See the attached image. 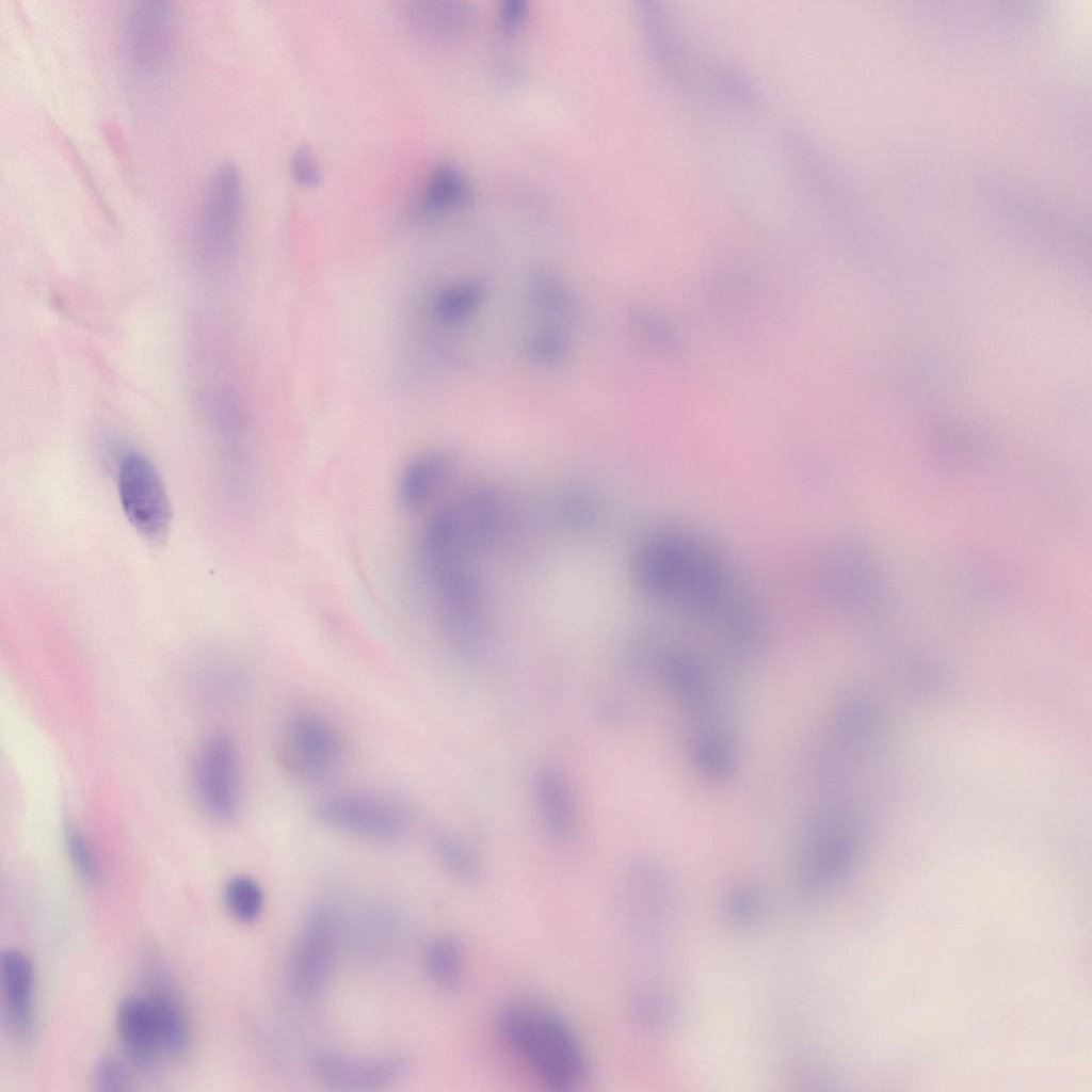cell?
<instances>
[{
	"label": "cell",
	"mask_w": 1092,
	"mask_h": 1092,
	"mask_svg": "<svg viewBox=\"0 0 1092 1092\" xmlns=\"http://www.w3.org/2000/svg\"><path fill=\"white\" fill-rule=\"evenodd\" d=\"M496 1029L503 1045L547 1089L572 1091L587 1080L588 1058L577 1034L545 1005L511 1002L498 1014Z\"/></svg>",
	"instance_id": "6da1fadb"
},
{
	"label": "cell",
	"mask_w": 1092,
	"mask_h": 1092,
	"mask_svg": "<svg viewBox=\"0 0 1092 1092\" xmlns=\"http://www.w3.org/2000/svg\"><path fill=\"white\" fill-rule=\"evenodd\" d=\"M704 553L672 535L644 542L636 552L633 578L646 595L713 607L722 595L719 571Z\"/></svg>",
	"instance_id": "7a4b0ae2"
},
{
	"label": "cell",
	"mask_w": 1092,
	"mask_h": 1092,
	"mask_svg": "<svg viewBox=\"0 0 1092 1092\" xmlns=\"http://www.w3.org/2000/svg\"><path fill=\"white\" fill-rule=\"evenodd\" d=\"M508 508L496 491L481 487L444 502L425 520L416 551L471 560L507 529Z\"/></svg>",
	"instance_id": "3957f363"
},
{
	"label": "cell",
	"mask_w": 1092,
	"mask_h": 1092,
	"mask_svg": "<svg viewBox=\"0 0 1092 1092\" xmlns=\"http://www.w3.org/2000/svg\"><path fill=\"white\" fill-rule=\"evenodd\" d=\"M116 1026L128 1055L146 1071L156 1070L162 1060L181 1056L189 1045L183 1010L163 989L123 999Z\"/></svg>",
	"instance_id": "277c9868"
},
{
	"label": "cell",
	"mask_w": 1092,
	"mask_h": 1092,
	"mask_svg": "<svg viewBox=\"0 0 1092 1092\" xmlns=\"http://www.w3.org/2000/svg\"><path fill=\"white\" fill-rule=\"evenodd\" d=\"M314 817L321 825L359 839L388 844L405 835L408 815L398 801L369 790H341L320 799Z\"/></svg>",
	"instance_id": "5b68a950"
},
{
	"label": "cell",
	"mask_w": 1092,
	"mask_h": 1092,
	"mask_svg": "<svg viewBox=\"0 0 1092 1092\" xmlns=\"http://www.w3.org/2000/svg\"><path fill=\"white\" fill-rule=\"evenodd\" d=\"M277 748L285 770L309 783L331 778L344 756L339 730L324 716L311 710L298 711L286 721Z\"/></svg>",
	"instance_id": "8992f818"
},
{
	"label": "cell",
	"mask_w": 1092,
	"mask_h": 1092,
	"mask_svg": "<svg viewBox=\"0 0 1092 1092\" xmlns=\"http://www.w3.org/2000/svg\"><path fill=\"white\" fill-rule=\"evenodd\" d=\"M800 872L808 887H825L850 867L857 846L856 825L846 809L820 805L806 822Z\"/></svg>",
	"instance_id": "52a82bcc"
},
{
	"label": "cell",
	"mask_w": 1092,
	"mask_h": 1092,
	"mask_svg": "<svg viewBox=\"0 0 1092 1092\" xmlns=\"http://www.w3.org/2000/svg\"><path fill=\"white\" fill-rule=\"evenodd\" d=\"M177 39V11L173 2H130L122 23V51L128 67L138 75L151 76L170 63Z\"/></svg>",
	"instance_id": "ba28073f"
},
{
	"label": "cell",
	"mask_w": 1092,
	"mask_h": 1092,
	"mask_svg": "<svg viewBox=\"0 0 1092 1092\" xmlns=\"http://www.w3.org/2000/svg\"><path fill=\"white\" fill-rule=\"evenodd\" d=\"M340 928L335 912L325 904L307 914L292 951L288 980L299 998L309 999L326 985L333 973Z\"/></svg>",
	"instance_id": "9c48e42d"
},
{
	"label": "cell",
	"mask_w": 1092,
	"mask_h": 1092,
	"mask_svg": "<svg viewBox=\"0 0 1092 1092\" xmlns=\"http://www.w3.org/2000/svg\"><path fill=\"white\" fill-rule=\"evenodd\" d=\"M118 496L124 513L145 539L161 543L168 534L172 509L154 464L140 453L124 456L118 470Z\"/></svg>",
	"instance_id": "30bf717a"
},
{
	"label": "cell",
	"mask_w": 1092,
	"mask_h": 1092,
	"mask_svg": "<svg viewBox=\"0 0 1092 1092\" xmlns=\"http://www.w3.org/2000/svg\"><path fill=\"white\" fill-rule=\"evenodd\" d=\"M199 200L196 224L199 244L209 253H228L236 242L243 208V181L238 166L231 162L216 166Z\"/></svg>",
	"instance_id": "8fae6325"
},
{
	"label": "cell",
	"mask_w": 1092,
	"mask_h": 1092,
	"mask_svg": "<svg viewBox=\"0 0 1092 1092\" xmlns=\"http://www.w3.org/2000/svg\"><path fill=\"white\" fill-rule=\"evenodd\" d=\"M195 786L211 817L229 821L237 815L241 799L239 756L227 734H212L203 742L196 757Z\"/></svg>",
	"instance_id": "7c38bea8"
},
{
	"label": "cell",
	"mask_w": 1092,
	"mask_h": 1092,
	"mask_svg": "<svg viewBox=\"0 0 1092 1092\" xmlns=\"http://www.w3.org/2000/svg\"><path fill=\"white\" fill-rule=\"evenodd\" d=\"M407 1060L400 1055L355 1058L335 1053H319L309 1058L307 1070L320 1086L335 1091H376L399 1081L407 1072Z\"/></svg>",
	"instance_id": "4fadbf2b"
},
{
	"label": "cell",
	"mask_w": 1092,
	"mask_h": 1092,
	"mask_svg": "<svg viewBox=\"0 0 1092 1092\" xmlns=\"http://www.w3.org/2000/svg\"><path fill=\"white\" fill-rule=\"evenodd\" d=\"M455 469L454 455L444 449H431L412 456L397 476L399 504L406 511L423 509L444 492Z\"/></svg>",
	"instance_id": "5bb4252c"
},
{
	"label": "cell",
	"mask_w": 1092,
	"mask_h": 1092,
	"mask_svg": "<svg viewBox=\"0 0 1092 1092\" xmlns=\"http://www.w3.org/2000/svg\"><path fill=\"white\" fill-rule=\"evenodd\" d=\"M665 685L676 702L696 721L710 720L717 691L713 680L696 658L677 654L670 656L663 664Z\"/></svg>",
	"instance_id": "9a60e30c"
},
{
	"label": "cell",
	"mask_w": 1092,
	"mask_h": 1092,
	"mask_svg": "<svg viewBox=\"0 0 1092 1092\" xmlns=\"http://www.w3.org/2000/svg\"><path fill=\"white\" fill-rule=\"evenodd\" d=\"M533 792L547 831L557 839H569L576 832L577 813L563 775L552 767L540 768L534 773Z\"/></svg>",
	"instance_id": "2e32d148"
},
{
	"label": "cell",
	"mask_w": 1092,
	"mask_h": 1092,
	"mask_svg": "<svg viewBox=\"0 0 1092 1092\" xmlns=\"http://www.w3.org/2000/svg\"><path fill=\"white\" fill-rule=\"evenodd\" d=\"M0 973L6 1017L16 1032L25 1034L32 1024V964L21 951L6 949L1 953Z\"/></svg>",
	"instance_id": "e0dca14e"
},
{
	"label": "cell",
	"mask_w": 1092,
	"mask_h": 1092,
	"mask_svg": "<svg viewBox=\"0 0 1092 1092\" xmlns=\"http://www.w3.org/2000/svg\"><path fill=\"white\" fill-rule=\"evenodd\" d=\"M690 754L697 772L708 781L722 783L735 772L733 737L717 720L697 723L690 738Z\"/></svg>",
	"instance_id": "ac0fdd59"
},
{
	"label": "cell",
	"mask_w": 1092,
	"mask_h": 1092,
	"mask_svg": "<svg viewBox=\"0 0 1092 1092\" xmlns=\"http://www.w3.org/2000/svg\"><path fill=\"white\" fill-rule=\"evenodd\" d=\"M468 194L462 174L451 165L438 164L424 177L414 196V212L427 218L437 216L459 207Z\"/></svg>",
	"instance_id": "d6986e66"
},
{
	"label": "cell",
	"mask_w": 1092,
	"mask_h": 1092,
	"mask_svg": "<svg viewBox=\"0 0 1092 1092\" xmlns=\"http://www.w3.org/2000/svg\"><path fill=\"white\" fill-rule=\"evenodd\" d=\"M431 848L441 867L454 879L476 884L484 874L478 854L466 842L443 828L431 832Z\"/></svg>",
	"instance_id": "ffe728a7"
},
{
	"label": "cell",
	"mask_w": 1092,
	"mask_h": 1092,
	"mask_svg": "<svg viewBox=\"0 0 1092 1092\" xmlns=\"http://www.w3.org/2000/svg\"><path fill=\"white\" fill-rule=\"evenodd\" d=\"M424 968L431 981L443 990L455 989L463 976L464 954L457 940L439 936L424 952Z\"/></svg>",
	"instance_id": "44dd1931"
},
{
	"label": "cell",
	"mask_w": 1092,
	"mask_h": 1092,
	"mask_svg": "<svg viewBox=\"0 0 1092 1092\" xmlns=\"http://www.w3.org/2000/svg\"><path fill=\"white\" fill-rule=\"evenodd\" d=\"M483 287L475 282L461 283L443 289L434 300L436 319L453 324L466 319L483 298Z\"/></svg>",
	"instance_id": "7402d4cb"
},
{
	"label": "cell",
	"mask_w": 1092,
	"mask_h": 1092,
	"mask_svg": "<svg viewBox=\"0 0 1092 1092\" xmlns=\"http://www.w3.org/2000/svg\"><path fill=\"white\" fill-rule=\"evenodd\" d=\"M224 900L229 913L241 921H253L261 913L264 897L261 886L248 876L232 877L226 884Z\"/></svg>",
	"instance_id": "603a6c76"
},
{
	"label": "cell",
	"mask_w": 1092,
	"mask_h": 1092,
	"mask_svg": "<svg viewBox=\"0 0 1092 1092\" xmlns=\"http://www.w3.org/2000/svg\"><path fill=\"white\" fill-rule=\"evenodd\" d=\"M354 920V940L367 950L376 951L389 946L396 934V924L391 914L382 909L371 908L359 912Z\"/></svg>",
	"instance_id": "cb8c5ba5"
},
{
	"label": "cell",
	"mask_w": 1092,
	"mask_h": 1092,
	"mask_svg": "<svg viewBox=\"0 0 1092 1092\" xmlns=\"http://www.w3.org/2000/svg\"><path fill=\"white\" fill-rule=\"evenodd\" d=\"M532 294L542 312L560 319L572 318L575 307L571 294L552 274L539 273L534 277Z\"/></svg>",
	"instance_id": "d4e9b609"
},
{
	"label": "cell",
	"mask_w": 1092,
	"mask_h": 1092,
	"mask_svg": "<svg viewBox=\"0 0 1092 1092\" xmlns=\"http://www.w3.org/2000/svg\"><path fill=\"white\" fill-rule=\"evenodd\" d=\"M65 845L77 872L87 882L95 883L101 878L98 855L90 840L75 825L65 830Z\"/></svg>",
	"instance_id": "484cf974"
},
{
	"label": "cell",
	"mask_w": 1092,
	"mask_h": 1092,
	"mask_svg": "<svg viewBox=\"0 0 1092 1092\" xmlns=\"http://www.w3.org/2000/svg\"><path fill=\"white\" fill-rule=\"evenodd\" d=\"M527 353L537 364L556 366L567 355L566 340L559 334L543 332L532 336L527 343Z\"/></svg>",
	"instance_id": "4316f807"
},
{
	"label": "cell",
	"mask_w": 1092,
	"mask_h": 1092,
	"mask_svg": "<svg viewBox=\"0 0 1092 1092\" xmlns=\"http://www.w3.org/2000/svg\"><path fill=\"white\" fill-rule=\"evenodd\" d=\"M289 172L301 187L315 188L322 179V171L314 149L306 143L298 145L291 154Z\"/></svg>",
	"instance_id": "83f0119b"
},
{
	"label": "cell",
	"mask_w": 1092,
	"mask_h": 1092,
	"mask_svg": "<svg viewBox=\"0 0 1092 1092\" xmlns=\"http://www.w3.org/2000/svg\"><path fill=\"white\" fill-rule=\"evenodd\" d=\"M94 1082L101 1091H127L131 1077L125 1065L115 1058L101 1059L94 1071Z\"/></svg>",
	"instance_id": "f1b7e54d"
},
{
	"label": "cell",
	"mask_w": 1092,
	"mask_h": 1092,
	"mask_svg": "<svg viewBox=\"0 0 1092 1092\" xmlns=\"http://www.w3.org/2000/svg\"><path fill=\"white\" fill-rule=\"evenodd\" d=\"M562 517L573 526H583L593 519L595 505L588 494L572 491L560 502Z\"/></svg>",
	"instance_id": "f546056e"
},
{
	"label": "cell",
	"mask_w": 1092,
	"mask_h": 1092,
	"mask_svg": "<svg viewBox=\"0 0 1092 1092\" xmlns=\"http://www.w3.org/2000/svg\"><path fill=\"white\" fill-rule=\"evenodd\" d=\"M730 906L732 914L736 919L748 920L755 912V897L752 894L742 892L733 898Z\"/></svg>",
	"instance_id": "4dcf8cb0"
}]
</instances>
